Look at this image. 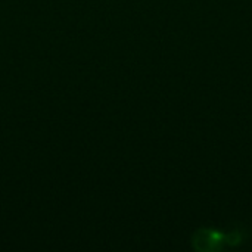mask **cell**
<instances>
[{"mask_svg": "<svg viewBox=\"0 0 252 252\" xmlns=\"http://www.w3.org/2000/svg\"><path fill=\"white\" fill-rule=\"evenodd\" d=\"M226 238L213 229H201L193 236V247L198 251H217L224 244Z\"/></svg>", "mask_w": 252, "mask_h": 252, "instance_id": "obj_1", "label": "cell"}]
</instances>
